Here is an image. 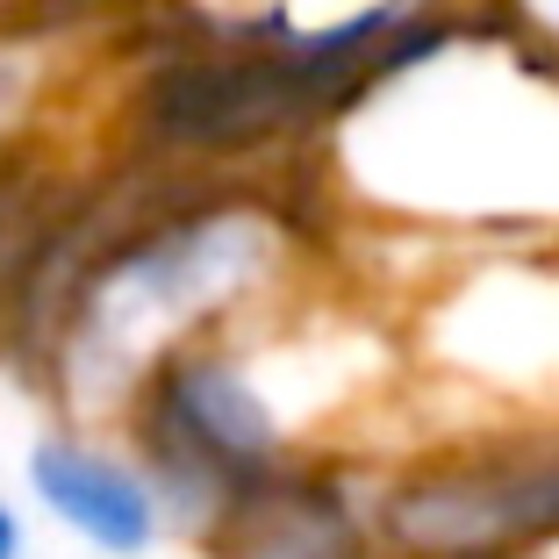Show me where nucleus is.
I'll use <instances>...</instances> for the list:
<instances>
[{
    "label": "nucleus",
    "mask_w": 559,
    "mask_h": 559,
    "mask_svg": "<svg viewBox=\"0 0 559 559\" xmlns=\"http://www.w3.org/2000/svg\"><path fill=\"white\" fill-rule=\"evenodd\" d=\"M388 559H559V424H488L373 460Z\"/></svg>",
    "instance_id": "3"
},
{
    "label": "nucleus",
    "mask_w": 559,
    "mask_h": 559,
    "mask_svg": "<svg viewBox=\"0 0 559 559\" xmlns=\"http://www.w3.org/2000/svg\"><path fill=\"white\" fill-rule=\"evenodd\" d=\"M22 495L50 531H66L94 559H151L173 538L151 466L130 452L122 430L100 424H50L22 452Z\"/></svg>",
    "instance_id": "5"
},
{
    "label": "nucleus",
    "mask_w": 559,
    "mask_h": 559,
    "mask_svg": "<svg viewBox=\"0 0 559 559\" xmlns=\"http://www.w3.org/2000/svg\"><path fill=\"white\" fill-rule=\"evenodd\" d=\"M402 352L409 380L466 402L452 430L559 424V245L474 251L438 273L402 323Z\"/></svg>",
    "instance_id": "4"
},
{
    "label": "nucleus",
    "mask_w": 559,
    "mask_h": 559,
    "mask_svg": "<svg viewBox=\"0 0 559 559\" xmlns=\"http://www.w3.org/2000/svg\"><path fill=\"white\" fill-rule=\"evenodd\" d=\"M309 215L265 194H194L136 215L58 287L44 359L66 424L116 430L151 366L309 287Z\"/></svg>",
    "instance_id": "2"
},
{
    "label": "nucleus",
    "mask_w": 559,
    "mask_h": 559,
    "mask_svg": "<svg viewBox=\"0 0 559 559\" xmlns=\"http://www.w3.org/2000/svg\"><path fill=\"white\" fill-rule=\"evenodd\" d=\"M29 108H36V50L0 22V187H8V151H15Z\"/></svg>",
    "instance_id": "6"
},
{
    "label": "nucleus",
    "mask_w": 559,
    "mask_h": 559,
    "mask_svg": "<svg viewBox=\"0 0 559 559\" xmlns=\"http://www.w3.org/2000/svg\"><path fill=\"white\" fill-rule=\"evenodd\" d=\"M0 8H29V0H0Z\"/></svg>",
    "instance_id": "8"
},
{
    "label": "nucleus",
    "mask_w": 559,
    "mask_h": 559,
    "mask_svg": "<svg viewBox=\"0 0 559 559\" xmlns=\"http://www.w3.org/2000/svg\"><path fill=\"white\" fill-rule=\"evenodd\" d=\"M0 559H29V516L15 510L8 488H0Z\"/></svg>",
    "instance_id": "7"
},
{
    "label": "nucleus",
    "mask_w": 559,
    "mask_h": 559,
    "mask_svg": "<svg viewBox=\"0 0 559 559\" xmlns=\"http://www.w3.org/2000/svg\"><path fill=\"white\" fill-rule=\"evenodd\" d=\"M316 158L323 194L366 230L559 245V58L452 0L330 116Z\"/></svg>",
    "instance_id": "1"
}]
</instances>
